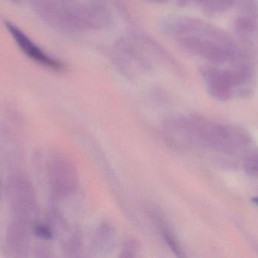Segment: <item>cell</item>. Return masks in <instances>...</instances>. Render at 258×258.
I'll use <instances>...</instances> for the list:
<instances>
[{
	"mask_svg": "<svg viewBox=\"0 0 258 258\" xmlns=\"http://www.w3.org/2000/svg\"><path fill=\"white\" fill-rule=\"evenodd\" d=\"M33 10L47 24L59 31L82 32L85 2L68 5L60 0H29Z\"/></svg>",
	"mask_w": 258,
	"mask_h": 258,
	"instance_id": "cell-1",
	"label": "cell"
},
{
	"mask_svg": "<svg viewBox=\"0 0 258 258\" xmlns=\"http://www.w3.org/2000/svg\"><path fill=\"white\" fill-rule=\"evenodd\" d=\"M170 37L188 53L214 65H223L227 62H230L236 51L228 49L207 36L195 33H176Z\"/></svg>",
	"mask_w": 258,
	"mask_h": 258,
	"instance_id": "cell-2",
	"label": "cell"
},
{
	"mask_svg": "<svg viewBox=\"0 0 258 258\" xmlns=\"http://www.w3.org/2000/svg\"><path fill=\"white\" fill-rule=\"evenodd\" d=\"M4 25L18 48L27 57L51 71L56 72L64 71L66 66L63 62L44 51L18 26L9 21H5Z\"/></svg>",
	"mask_w": 258,
	"mask_h": 258,
	"instance_id": "cell-3",
	"label": "cell"
},
{
	"mask_svg": "<svg viewBox=\"0 0 258 258\" xmlns=\"http://www.w3.org/2000/svg\"><path fill=\"white\" fill-rule=\"evenodd\" d=\"M49 174L53 191L57 196H68L78 189L80 178L77 168L63 156H52L50 161Z\"/></svg>",
	"mask_w": 258,
	"mask_h": 258,
	"instance_id": "cell-4",
	"label": "cell"
},
{
	"mask_svg": "<svg viewBox=\"0 0 258 258\" xmlns=\"http://www.w3.org/2000/svg\"><path fill=\"white\" fill-rule=\"evenodd\" d=\"M201 75L208 92L212 96L219 100L230 98L233 86L229 82L224 70L214 66H205L202 68Z\"/></svg>",
	"mask_w": 258,
	"mask_h": 258,
	"instance_id": "cell-5",
	"label": "cell"
},
{
	"mask_svg": "<svg viewBox=\"0 0 258 258\" xmlns=\"http://www.w3.org/2000/svg\"><path fill=\"white\" fill-rule=\"evenodd\" d=\"M147 212L155 225L157 227L159 232H160L161 236L168 248L176 255L178 257H183L184 254L180 246V242L163 213L154 206H148L147 208Z\"/></svg>",
	"mask_w": 258,
	"mask_h": 258,
	"instance_id": "cell-6",
	"label": "cell"
},
{
	"mask_svg": "<svg viewBox=\"0 0 258 258\" xmlns=\"http://www.w3.org/2000/svg\"><path fill=\"white\" fill-rule=\"evenodd\" d=\"M237 0H180L183 5H196L207 15L224 13L233 7Z\"/></svg>",
	"mask_w": 258,
	"mask_h": 258,
	"instance_id": "cell-7",
	"label": "cell"
},
{
	"mask_svg": "<svg viewBox=\"0 0 258 258\" xmlns=\"http://www.w3.org/2000/svg\"><path fill=\"white\" fill-rule=\"evenodd\" d=\"M258 29L257 20L251 17L242 15L235 21V30L241 37L248 39Z\"/></svg>",
	"mask_w": 258,
	"mask_h": 258,
	"instance_id": "cell-8",
	"label": "cell"
},
{
	"mask_svg": "<svg viewBox=\"0 0 258 258\" xmlns=\"http://www.w3.org/2000/svg\"><path fill=\"white\" fill-rule=\"evenodd\" d=\"M242 15L258 20V0H237Z\"/></svg>",
	"mask_w": 258,
	"mask_h": 258,
	"instance_id": "cell-9",
	"label": "cell"
},
{
	"mask_svg": "<svg viewBox=\"0 0 258 258\" xmlns=\"http://www.w3.org/2000/svg\"><path fill=\"white\" fill-rule=\"evenodd\" d=\"M33 232L38 237L44 240H51L53 239L52 231L47 226L38 224L33 227Z\"/></svg>",
	"mask_w": 258,
	"mask_h": 258,
	"instance_id": "cell-10",
	"label": "cell"
},
{
	"mask_svg": "<svg viewBox=\"0 0 258 258\" xmlns=\"http://www.w3.org/2000/svg\"><path fill=\"white\" fill-rule=\"evenodd\" d=\"M138 251V245L135 241H129L125 244L122 250V256L123 257H134L135 253Z\"/></svg>",
	"mask_w": 258,
	"mask_h": 258,
	"instance_id": "cell-11",
	"label": "cell"
},
{
	"mask_svg": "<svg viewBox=\"0 0 258 258\" xmlns=\"http://www.w3.org/2000/svg\"><path fill=\"white\" fill-rule=\"evenodd\" d=\"M9 1L15 5H20L22 3L23 0H9Z\"/></svg>",
	"mask_w": 258,
	"mask_h": 258,
	"instance_id": "cell-12",
	"label": "cell"
},
{
	"mask_svg": "<svg viewBox=\"0 0 258 258\" xmlns=\"http://www.w3.org/2000/svg\"><path fill=\"white\" fill-rule=\"evenodd\" d=\"M148 1L153 2V3H164V2L168 1V0H148Z\"/></svg>",
	"mask_w": 258,
	"mask_h": 258,
	"instance_id": "cell-13",
	"label": "cell"
},
{
	"mask_svg": "<svg viewBox=\"0 0 258 258\" xmlns=\"http://www.w3.org/2000/svg\"><path fill=\"white\" fill-rule=\"evenodd\" d=\"M252 201H253V202L255 203V204H257V205H258V197H257V198H253Z\"/></svg>",
	"mask_w": 258,
	"mask_h": 258,
	"instance_id": "cell-14",
	"label": "cell"
}]
</instances>
